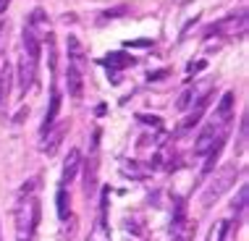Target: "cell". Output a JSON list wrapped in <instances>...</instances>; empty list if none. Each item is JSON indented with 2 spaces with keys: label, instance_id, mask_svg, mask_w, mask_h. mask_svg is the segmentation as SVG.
Segmentation results:
<instances>
[{
  "label": "cell",
  "instance_id": "1",
  "mask_svg": "<svg viewBox=\"0 0 249 241\" xmlns=\"http://www.w3.org/2000/svg\"><path fill=\"white\" fill-rule=\"evenodd\" d=\"M39 223V199L18 197L16 199V241H35Z\"/></svg>",
  "mask_w": 249,
  "mask_h": 241
},
{
  "label": "cell",
  "instance_id": "2",
  "mask_svg": "<svg viewBox=\"0 0 249 241\" xmlns=\"http://www.w3.org/2000/svg\"><path fill=\"white\" fill-rule=\"evenodd\" d=\"M236 176H239V168H236V165H223V168H220V171L213 176L210 184L205 186V191H202V207H205V210H210V207L233 186Z\"/></svg>",
  "mask_w": 249,
  "mask_h": 241
},
{
  "label": "cell",
  "instance_id": "3",
  "mask_svg": "<svg viewBox=\"0 0 249 241\" xmlns=\"http://www.w3.org/2000/svg\"><path fill=\"white\" fill-rule=\"evenodd\" d=\"M247 29V11H236V13H228L226 18L215 21L207 34H236V32H244Z\"/></svg>",
  "mask_w": 249,
  "mask_h": 241
},
{
  "label": "cell",
  "instance_id": "4",
  "mask_svg": "<svg viewBox=\"0 0 249 241\" xmlns=\"http://www.w3.org/2000/svg\"><path fill=\"white\" fill-rule=\"evenodd\" d=\"M37 60L35 55H29V52H21L18 55V92L26 95V89H29L32 84H35V76H37Z\"/></svg>",
  "mask_w": 249,
  "mask_h": 241
},
{
  "label": "cell",
  "instance_id": "5",
  "mask_svg": "<svg viewBox=\"0 0 249 241\" xmlns=\"http://www.w3.org/2000/svg\"><path fill=\"white\" fill-rule=\"evenodd\" d=\"M220 139H226L223 137V129H220V126H215V123H207L205 129L199 131L197 142H194V152H197V155H205V152L213 150Z\"/></svg>",
  "mask_w": 249,
  "mask_h": 241
},
{
  "label": "cell",
  "instance_id": "6",
  "mask_svg": "<svg viewBox=\"0 0 249 241\" xmlns=\"http://www.w3.org/2000/svg\"><path fill=\"white\" fill-rule=\"evenodd\" d=\"M26 29H29L32 34L39 39V42H42L45 37H50V21H48V16H45L42 8H37V11L29 16V21H26Z\"/></svg>",
  "mask_w": 249,
  "mask_h": 241
},
{
  "label": "cell",
  "instance_id": "7",
  "mask_svg": "<svg viewBox=\"0 0 249 241\" xmlns=\"http://www.w3.org/2000/svg\"><path fill=\"white\" fill-rule=\"evenodd\" d=\"M66 48H69V66L84 73V48H82V42H79L76 37H69L66 39Z\"/></svg>",
  "mask_w": 249,
  "mask_h": 241
},
{
  "label": "cell",
  "instance_id": "8",
  "mask_svg": "<svg viewBox=\"0 0 249 241\" xmlns=\"http://www.w3.org/2000/svg\"><path fill=\"white\" fill-rule=\"evenodd\" d=\"M66 129H69V126H66V123H58L55 129H53V131L48 134V139H45V142H42V152H45V155H48V157H53V155H55V152H58L60 142H63V134H66Z\"/></svg>",
  "mask_w": 249,
  "mask_h": 241
},
{
  "label": "cell",
  "instance_id": "9",
  "mask_svg": "<svg viewBox=\"0 0 249 241\" xmlns=\"http://www.w3.org/2000/svg\"><path fill=\"white\" fill-rule=\"evenodd\" d=\"M8 89H11V66H8V58L0 50V105L8 100Z\"/></svg>",
  "mask_w": 249,
  "mask_h": 241
},
{
  "label": "cell",
  "instance_id": "10",
  "mask_svg": "<svg viewBox=\"0 0 249 241\" xmlns=\"http://www.w3.org/2000/svg\"><path fill=\"white\" fill-rule=\"evenodd\" d=\"M66 82H69V95L71 97L79 100L84 95V73L82 71H76V69L69 66V71H66Z\"/></svg>",
  "mask_w": 249,
  "mask_h": 241
},
{
  "label": "cell",
  "instance_id": "11",
  "mask_svg": "<svg viewBox=\"0 0 249 241\" xmlns=\"http://www.w3.org/2000/svg\"><path fill=\"white\" fill-rule=\"evenodd\" d=\"M79 163H82V152H79V150H71L69 157H66V163H63V184H71V181L76 178Z\"/></svg>",
  "mask_w": 249,
  "mask_h": 241
},
{
  "label": "cell",
  "instance_id": "12",
  "mask_svg": "<svg viewBox=\"0 0 249 241\" xmlns=\"http://www.w3.org/2000/svg\"><path fill=\"white\" fill-rule=\"evenodd\" d=\"M207 103H210V95H205L197 103V108H194L189 116H186L184 120H181V126H178V131H189V129H194V123H199V118H202V113H205V108H207Z\"/></svg>",
  "mask_w": 249,
  "mask_h": 241
},
{
  "label": "cell",
  "instance_id": "13",
  "mask_svg": "<svg viewBox=\"0 0 249 241\" xmlns=\"http://www.w3.org/2000/svg\"><path fill=\"white\" fill-rule=\"evenodd\" d=\"M103 63H105L110 71H121V69H126V66H131V63H134V58L129 55V52L113 50L110 55H105V60H103Z\"/></svg>",
  "mask_w": 249,
  "mask_h": 241
},
{
  "label": "cell",
  "instance_id": "14",
  "mask_svg": "<svg viewBox=\"0 0 249 241\" xmlns=\"http://www.w3.org/2000/svg\"><path fill=\"white\" fill-rule=\"evenodd\" d=\"M58 110H60V92L53 86V95H50V108L48 113H45V123H42V131H48L53 123H55V118H58Z\"/></svg>",
  "mask_w": 249,
  "mask_h": 241
},
{
  "label": "cell",
  "instance_id": "15",
  "mask_svg": "<svg viewBox=\"0 0 249 241\" xmlns=\"http://www.w3.org/2000/svg\"><path fill=\"white\" fill-rule=\"evenodd\" d=\"M231 108H233V95L226 92L223 100H220V105H218V110H215V116H218L220 123H228V120H231Z\"/></svg>",
  "mask_w": 249,
  "mask_h": 241
},
{
  "label": "cell",
  "instance_id": "16",
  "mask_svg": "<svg viewBox=\"0 0 249 241\" xmlns=\"http://www.w3.org/2000/svg\"><path fill=\"white\" fill-rule=\"evenodd\" d=\"M186 223V205H184V199H176V212H173V233H181V225Z\"/></svg>",
  "mask_w": 249,
  "mask_h": 241
},
{
  "label": "cell",
  "instance_id": "17",
  "mask_svg": "<svg viewBox=\"0 0 249 241\" xmlns=\"http://www.w3.org/2000/svg\"><path fill=\"white\" fill-rule=\"evenodd\" d=\"M58 215L60 218H69V197H66V189H63V186H60V189H58Z\"/></svg>",
  "mask_w": 249,
  "mask_h": 241
},
{
  "label": "cell",
  "instance_id": "18",
  "mask_svg": "<svg viewBox=\"0 0 249 241\" xmlns=\"http://www.w3.org/2000/svg\"><path fill=\"white\" fill-rule=\"evenodd\" d=\"M244 205H247V186H241V189H239V199L233 202V207H236V210H244Z\"/></svg>",
  "mask_w": 249,
  "mask_h": 241
},
{
  "label": "cell",
  "instance_id": "19",
  "mask_svg": "<svg viewBox=\"0 0 249 241\" xmlns=\"http://www.w3.org/2000/svg\"><path fill=\"white\" fill-rule=\"evenodd\" d=\"M192 97H194V92H184V97H181L178 103H176V105H178V110H186V105L192 103Z\"/></svg>",
  "mask_w": 249,
  "mask_h": 241
},
{
  "label": "cell",
  "instance_id": "20",
  "mask_svg": "<svg viewBox=\"0 0 249 241\" xmlns=\"http://www.w3.org/2000/svg\"><path fill=\"white\" fill-rule=\"evenodd\" d=\"M5 8H8V0H0V13H3Z\"/></svg>",
  "mask_w": 249,
  "mask_h": 241
},
{
  "label": "cell",
  "instance_id": "21",
  "mask_svg": "<svg viewBox=\"0 0 249 241\" xmlns=\"http://www.w3.org/2000/svg\"><path fill=\"white\" fill-rule=\"evenodd\" d=\"M0 241H3V228H0Z\"/></svg>",
  "mask_w": 249,
  "mask_h": 241
}]
</instances>
